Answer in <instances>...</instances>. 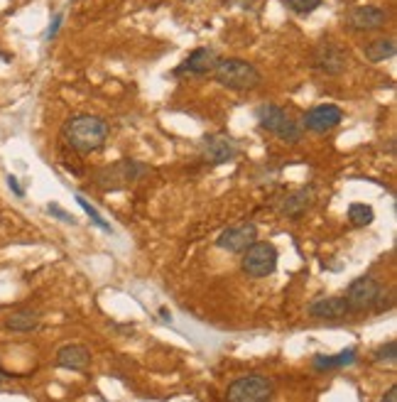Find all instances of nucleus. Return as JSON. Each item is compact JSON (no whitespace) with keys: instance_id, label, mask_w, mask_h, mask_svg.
<instances>
[{"instance_id":"obj_1","label":"nucleus","mask_w":397,"mask_h":402,"mask_svg":"<svg viewBox=\"0 0 397 402\" xmlns=\"http://www.w3.org/2000/svg\"><path fill=\"white\" fill-rule=\"evenodd\" d=\"M108 123L99 116H91V113H82V116H74L64 123L62 128V138L74 152L79 155H91L96 150L104 147V143L108 140Z\"/></svg>"},{"instance_id":"obj_2","label":"nucleus","mask_w":397,"mask_h":402,"mask_svg":"<svg viewBox=\"0 0 397 402\" xmlns=\"http://www.w3.org/2000/svg\"><path fill=\"white\" fill-rule=\"evenodd\" d=\"M213 77L221 86L230 91H253L262 84V74L255 69V64L238 57L218 59L213 67Z\"/></svg>"},{"instance_id":"obj_3","label":"nucleus","mask_w":397,"mask_h":402,"mask_svg":"<svg viewBox=\"0 0 397 402\" xmlns=\"http://www.w3.org/2000/svg\"><path fill=\"white\" fill-rule=\"evenodd\" d=\"M275 393L270 375L248 373L235 378L226 390V402H267Z\"/></svg>"},{"instance_id":"obj_4","label":"nucleus","mask_w":397,"mask_h":402,"mask_svg":"<svg viewBox=\"0 0 397 402\" xmlns=\"http://www.w3.org/2000/svg\"><path fill=\"white\" fill-rule=\"evenodd\" d=\"M147 172L150 169L145 167L142 162H135V160H118V162L108 164V167L99 169L96 184L104 191H116V189H123V186L133 184V182H138Z\"/></svg>"},{"instance_id":"obj_5","label":"nucleus","mask_w":397,"mask_h":402,"mask_svg":"<svg viewBox=\"0 0 397 402\" xmlns=\"http://www.w3.org/2000/svg\"><path fill=\"white\" fill-rule=\"evenodd\" d=\"M277 260H280V253L272 243H265V240H255L250 248L243 250V272L253 280H262V277L272 275L277 267Z\"/></svg>"},{"instance_id":"obj_6","label":"nucleus","mask_w":397,"mask_h":402,"mask_svg":"<svg viewBox=\"0 0 397 402\" xmlns=\"http://www.w3.org/2000/svg\"><path fill=\"white\" fill-rule=\"evenodd\" d=\"M380 292H383V287H380V282L375 280V277H358V280H353L351 285H348V292H346V304H348V312L351 314H358V312H368V309L375 307V302H378Z\"/></svg>"},{"instance_id":"obj_7","label":"nucleus","mask_w":397,"mask_h":402,"mask_svg":"<svg viewBox=\"0 0 397 402\" xmlns=\"http://www.w3.org/2000/svg\"><path fill=\"white\" fill-rule=\"evenodd\" d=\"M312 62L319 72L329 74V77H339V74H343L348 69V55L339 45H334V42H321L314 50Z\"/></svg>"},{"instance_id":"obj_8","label":"nucleus","mask_w":397,"mask_h":402,"mask_svg":"<svg viewBox=\"0 0 397 402\" xmlns=\"http://www.w3.org/2000/svg\"><path fill=\"white\" fill-rule=\"evenodd\" d=\"M341 121H343V111L339 106L321 104L304 113L302 128H307V130H312V133H329V130H334Z\"/></svg>"},{"instance_id":"obj_9","label":"nucleus","mask_w":397,"mask_h":402,"mask_svg":"<svg viewBox=\"0 0 397 402\" xmlns=\"http://www.w3.org/2000/svg\"><path fill=\"white\" fill-rule=\"evenodd\" d=\"M257 240V226L255 223H240V226H230L216 238V245L228 253H243Z\"/></svg>"},{"instance_id":"obj_10","label":"nucleus","mask_w":397,"mask_h":402,"mask_svg":"<svg viewBox=\"0 0 397 402\" xmlns=\"http://www.w3.org/2000/svg\"><path fill=\"white\" fill-rule=\"evenodd\" d=\"M346 23L351 30L356 32H373V30H380L385 28L388 23V13L378 5H358L353 8L351 13L346 15Z\"/></svg>"},{"instance_id":"obj_11","label":"nucleus","mask_w":397,"mask_h":402,"mask_svg":"<svg viewBox=\"0 0 397 402\" xmlns=\"http://www.w3.org/2000/svg\"><path fill=\"white\" fill-rule=\"evenodd\" d=\"M216 62H218L216 50H211V47H198V50H194L181 62V67L174 69V77H203V74L213 72Z\"/></svg>"},{"instance_id":"obj_12","label":"nucleus","mask_w":397,"mask_h":402,"mask_svg":"<svg viewBox=\"0 0 397 402\" xmlns=\"http://www.w3.org/2000/svg\"><path fill=\"white\" fill-rule=\"evenodd\" d=\"M203 155H206V160L213 164L233 162V160L238 157V143H235L233 138L216 133V135H208L206 140H203Z\"/></svg>"},{"instance_id":"obj_13","label":"nucleus","mask_w":397,"mask_h":402,"mask_svg":"<svg viewBox=\"0 0 397 402\" xmlns=\"http://www.w3.org/2000/svg\"><path fill=\"white\" fill-rule=\"evenodd\" d=\"M57 366L64 371H86L91 366V351L82 344H69L57 351Z\"/></svg>"},{"instance_id":"obj_14","label":"nucleus","mask_w":397,"mask_h":402,"mask_svg":"<svg viewBox=\"0 0 397 402\" xmlns=\"http://www.w3.org/2000/svg\"><path fill=\"white\" fill-rule=\"evenodd\" d=\"M309 316L314 319H343L348 316V304L343 297H321V299H314L312 304L307 307Z\"/></svg>"},{"instance_id":"obj_15","label":"nucleus","mask_w":397,"mask_h":402,"mask_svg":"<svg viewBox=\"0 0 397 402\" xmlns=\"http://www.w3.org/2000/svg\"><path fill=\"white\" fill-rule=\"evenodd\" d=\"M356 361H358L356 348H346V351L336 353V356H324V353H316V356L312 358V366H314V371L326 373V371H336V368L353 366Z\"/></svg>"},{"instance_id":"obj_16","label":"nucleus","mask_w":397,"mask_h":402,"mask_svg":"<svg viewBox=\"0 0 397 402\" xmlns=\"http://www.w3.org/2000/svg\"><path fill=\"white\" fill-rule=\"evenodd\" d=\"M5 329L8 331H18V334H28V331H35L37 326H40V312H35V309H15L13 314L5 316Z\"/></svg>"},{"instance_id":"obj_17","label":"nucleus","mask_w":397,"mask_h":402,"mask_svg":"<svg viewBox=\"0 0 397 402\" xmlns=\"http://www.w3.org/2000/svg\"><path fill=\"white\" fill-rule=\"evenodd\" d=\"M312 199H314L312 189H297V191L287 194L280 201V211L284 213V216H289V218H297V216H302V213L307 211Z\"/></svg>"},{"instance_id":"obj_18","label":"nucleus","mask_w":397,"mask_h":402,"mask_svg":"<svg viewBox=\"0 0 397 402\" xmlns=\"http://www.w3.org/2000/svg\"><path fill=\"white\" fill-rule=\"evenodd\" d=\"M287 118V111L280 108V106H272V104H265L257 108V123H260L262 130L267 133H275L277 128L282 125V121Z\"/></svg>"},{"instance_id":"obj_19","label":"nucleus","mask_w":397,"mask_h":402,"mask_svg":"<svg viewBox=\"0 0 397 402\" xmlns=\"http://www.w3.org/2000/svg\"><path fill=\"white\" fill-rule=\"evenodd\" d=\"M395 52H397V47H395V40H373V42H368L366 47H363V55H366L368 62H385V59H390V57H395Z\"/></svg>"},{"instance_id":"obj_20","label":"nucleus","mask_w":397,"mask_h":402,"mask_svg":"<svg viewBox=\"0 0 397 402\" xmlns=\"http://www.w3.org/2000/svg\"><path fill=\"white\" fill-rule=\"evenodd\" d=\"M348 221L358 228L370 226V223L375 221L373 206H368V203H351V206H348Z\"/></svg>"},{"instance_id":"obj_21","label":"nucleus","mask_w":397,"mask_h":402,"mask_svg":"<svg viewBox=\"0 0 397 402\" xmlns=\"http://www.w3.org/2000/svg\"><path fill=\"white\" fill-rule=\"evenodd\" d=\"M302 133H304L302 123H297L292 116L287 113V118L282 121V125L275 130V135L280 138L282 143H299V140H302Z\"/></svg>"},{"instance_id":"obj_22","label":"nucleus","mask_w":397,"mask_h":402,"mask_svg":"<svg viewBox=\"0 0 397 402\" xmlns=\"http://www.w3.org/2000/svg\"><path fill=\"white\" fill-rule=\"evenodd\" d=\"M373 361L380 363V366H395L397 361V341H385V344H380L378 348H375L373 353Z\"/></svg>"},{"instance_id":"obj_23","label":"nucleus","mask_w":397,"mask_h":402,"mask_svg":"<svg viewBox=\"0 0 397 402\" xmlns=\"http://www.w3.org/2000/svg\"><path fill=\"white\" fill-rule=\"evenodd\" d=\"M77 201H79V206H82L84 211L89 213V218H91V223H94V226H99L101 230H106V233H113V228H111L108 223L104 221V216H101V213L96 211V206H94V203H89V201H86L82 194H77Z\"/></svg>"},{"instance_id":"obj_24","label":"nucleus","mask_w":397,"mask_h":402,"mask_svg":"<svg viewBox=\"0 0 397 402\" xmlns=\"http://www.w3.org/2000/svg\"><path fill=\"white\" fill-rule=\"evenodd\" d=\"M284 5H287L292 13H297V15H309V13H314L316 8L321 5V0H282Z\"/></svg>"},{"instance_id":"obj_25","label":"nucleus","mask_w":397,"mask_h":402,"mask_svg":"<svg viewBox=\"0 0 397 402\" xmlns=\"http://www.w3.org/2000/svg\"><path fill=\"white\" fill-rule=\"evenodd\" d=\"M47 211H50L52 216H57L59 221H64V223H72V226H74V223H77V218H74L72 213L64 211V208H59L57 203H50V206H47Z\"/></svg>"},{"instance_id":"obj_26","label":"nucleus","mask_w":397,"mask_h":402,"mask_svg":"<svg viewBox=\"0 0 397 402\" xmlns=\"http://www.w3.org/2000/svg\"><path fill=\"white\" fill-rule=\"evenodd\" d=\"M8 186H10V191H13L18 199H23L25 196V189L20 186V182H18V177H13V174H8Z\"/></svg>"},{"instance_id":"obj_27","label":"nucleus","mask_w":397,"mask_h":402,"mask_svg":"<svg viewBox=\"0 0 397 402\" xmlns=\"http://www.w3.org/2000/svg\"><path fill=\"white\" fill-rule=\"evenodd\" d=\"M59 25H62V13H57V15H55V20H52L50 30H47V40H52V37H55V35H57Z\"/></svg>"},{"instance_id":"obj_28","label":"nucleus","mask_w":397,"mask_h":402,"mask_svg":"<svg viewBox=\"0 0 397 402\" xmlns=\"http://www.w3.org/2000/svg\"><path fill=\"white\" fill-rule=\"evenodd\" d=\"M380 402H397V388H395V385H390L388 393L383 395V400H380Z\"/></svg>"},{"instance_id":"obj_29","label":"nucleus","mask_w":397,"mask_h":402,"mask_svg":"<svg viewBox=\"0 0 397 402\" xmlns=\"http://www.w3.org/2000/svg\"><path fill=\"white\" fill-rule=\"evenodd\" d=\"M0 380H8V373H5L3 368H0Z\"/></svg>"}]
</instances>
